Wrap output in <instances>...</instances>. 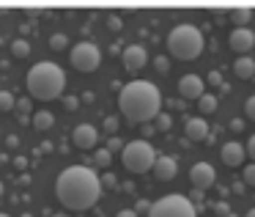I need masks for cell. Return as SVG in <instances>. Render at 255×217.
Masks as SVG:
<instances>
[{"label":"cell","mask_w":255,"mask_h":217,"mask_svg":"<svg viewBox=\"0 0 255 217\" xmlns=\"http://www.w3.org/2000/svg\"><path fill=\"white\" fill-rule=\"evenodd\" d=\"M55 195L72 212L91 209V206H96V201L102 195V179L88 165H69L58 173Z\"/></svg>","instance_id":"1"},{"label":"cell","mask_w":255,"mask_h":217,"mask_svg":"<svg viewBox=\"0 0 255 217\" xmlns=\"http://www.w3.org/2000/svg\"><path fill=\"white\" fill-rule=\"evenodd\" d=\"M118 107H121L124 118L134 124H145L159 116L162 94L151 80H132L118 91Z\"/></svg>","instance_id":"2"},{"label":"cell","mask_w":255,"mask_h":217,"mask_svg":"<svg viewBox=\"0 0 255 217\" xmlns=\"http://www.w3.org/2000/svg\"><path fill=\"white\" fill-rule=\"evenodd\" d=\"M25 83H28L30 96H36L41 102H50V99H58L63 94V88H66V74H63V69L58 63L41 61L28 72Z\"/></svg>","instance_id":"3"},{"label":"cell","mask_w":255,"mask_h":217,"mask_svg":"<svg viewBox=\"0 0 255 217\" xmlns=\"http://www.w3.org/2000/svg\"><path fill=\"white\" fill-rule=\"evenodd\" d=\"M167 50L178 61H192L203 52V33L195 25H176L167 33Z\"/></svg>","instance_id":"4"},{"label":"cell","mask_w":255,"mask_h":217,"mask_svg":"<svg viewBox=\"0 0 255 217\" xmlns=\"http://www.w3.org/2000/svg\"><path fill=\"white\" fill-rule=\"evenodd\" d=\"M121 162L129 173H148L156 162V149L148 140H129L121 151Z\"/></svg>","instance_id":"5"},{"label":"cell","mask_w":255,"mask_h":217,"mask_svg":"<svg viewBox=\"0 0 255 217\" xmlns=\"http://www.w3.org/2000/svg\"><path fill=\"white\" fill-rule=\"evenodd\" d=\"M148 217H198V209L195 204L181 193H170V195H162L159 201L151 204Z\"/></svg>","instance_id":"6"},{"label":"cell","mask_w":255,"mask_h":217,"mask_svg":"<svg viewBox=\"0 0 255 217\" xmlns=\"http://www.w3.org/2000/svg\"><path fill=\"white\" fill-rule=\"evenodd\" d=\"M69 61H72V66L77 69V72H96L102 63V50L94 44V41H80V44L72 47V52H69Z\"/></svg>","instance_id":"7"},{"label":"cell","mask_w":255,"mask_h":217,"mask_svg":"<svg viewBox=\"0 0 255 217\" xmlns=\"http://www.w3.org/2000/svg\"><path fill=\"white\" fill-rule=\"evenodd\" d=\"M189 182H192L195 190H209L211 184L217 182L214 165H209V162H195V165L189 168Z\"/></svg>","instance_id":"8"},{"label":"cell","mask_w":255,"mask_h":217,"mask_svg":"<svg viewBox=\"0 0 255 217\" xmlns=\"http://www.w3.org/2000/svg\"><path fill=\"white\" fill-rule=\"evenodd\" d=\"M121 61H124V66H127V72H140V69L148 63V52H145L143 44H129V47H124Z\"/></svg>","instance_id":"9"},{"label":"cell","mask_w":255,"mask_h":217,"mask_svg":"<svg viewBox=\"0 0 255 217\" xmlns=\"http://www.w3.org/2000/svg\"><path fill=\"white\" fill-rule=\"evenodd\" d=\"M96 140H99V129L94 127V124H77L72 132V143L77 146V149L88 151L96 146Z\"/></svg>","instance_id":"10"},{"label":"cell","mask_w":255,"mask_h":217,"mask_svg":"<svg viewBox=\"0 0 255 217\" xmlns=\"http://www.w3.org/2000/svg\"><path fill=\"white\" fill-rule=\"evenodd\" d=\"M228 44H231L233 52H239V55H247V52L255 47V33H253L250 28H233Z\"/></svg>","instance_id":"11"},{"label":"cell","mask_w":255,"mask_h":217,"mask_svg":"<svg viewBox=\"0 0 255 217\" xmlns=\"http://www.w3.org/2000/svg\"><path fill=\"white\" fill-rule=\"evenodd\" d=\"M178 94H181L184 99H200V96L206 94V80L198 77V74H184V77L178 80Z\"/></svg>","instance_id":"12"},{"label":"cell","mask_w":255,"mask_h":217,"mask_svg":"<svg viewBox=\"0 0 255 217\" xmlns=\"http://www.w3.org/2000/svg\"><path fill=\"white\" fill-rule=\"evenodd\" d=\"M220 157H222V162H225L228 168H239L244 162V157H247V149H244L242 143H236V140H228V143L222 146Z\"/></svg>","instance_id":"13"},{"label":"cell","mask_w":255,"mask_h":217,"mask_svg":"<svg viewBox=\"0 0 255 217\" xmlns=\"http://www.w3.org/2000/svg\"><path fill=\"white\" fill-rule=\"evenodd\" d=\"M154 179L156 182H170V179H176V173H178V162L173 160V157H156V162H154Z\"/></svg>","instance_id":"14"},{"label":"cell","mask_w":255,"mask_h":217,"mask_svg":"<svg viewBox=\"0 0 255 217\" xmlns=\"http://www.w3.org/2000/svg\"><path fill=\"white\" fill-rule=\"evenodd\" d=\"M184 135H187V140H206L209 138V124H206V118L195 116V118H187L184 121Z\"/></svg>","instance_id":"15"},{"label":"cell","mask_w":255,"mask_h":217,"mask_svg":"<svg viewBox=\"0 0 255 217\" xmlns=\"http://www.w3.org/2000/svg\"><path fill=\"white\" fill-rule=\"evenodd\" d=\"M233 72H236V77H242V80L255 77V58L253 55H239L236 63H233Z\"/></svg>","instance_id":"16"},{"label":"cell","mask_w":255,"mask_h":217,"mask_svg":"<svg viewBox=\"0 0 255 217\" xmlns=\"http://www.w3.org/2000/svg\"><path fill=\"white\" fill-rule=\"evenodd\" d=\"M30 124H33V129H39V132H47V129H52V124H55V116H52L50 110H36L33 118H30Z\"/></svg>","instance_id":"17"},{"label":"cell","mask_w":255,"mask_h":217,"mask_svg":"<svg viewBox=\"0 0 255 217\" xmlns=\"http://www.w3.org/2000/svg\"><path fill=\"white\" fill-rule=\"evenodd\" d=\"M228 17H231V22L236 25V28H247V22L253 19V8H247V6L231 8V11H228Z\"/></svg>","instance_id":"18"},{"label":"cell","mask_w":255,"mask_h":217,"mask_svg":"<svg viewBox=\"0 0 255 217\" xmlns=\"http://www.w3.org/2000/svg\"><path fill=\"white\" fill-rule=\"evenodd\" d=\"M217 105H220V99H217L214 94H203V96L198 99V110L203 113V116H206V113H214Z\"/></svg>","instance_id":"19"},{"label":"cell","mask_w":255,"mask_h":217,"mask_svg":"<svg viewBox=\"0 0 255 217\" xmlns=\"http://www.w3.org/2000/svg\"><path fill=\"white\" fill-rule=\"evenodd\" d=\"M11 55H14V58H28V55H30V44H28L25 39L11 41Z\"/></svg>","instance_id":"20"},{"label":"cell","mask_w":255,"mask_h":217,"mask_svg":"<svg viewBox=\"0 0 255 217\" xmlns=\"http://www.w3.org/2000/svg\"><path fill=\"white\" fill-rule=\"evenodd\" d=\"M17 107V99H14V94H8V91H0V113H8Z\"/></svg>","instance_id":"21"},{"label":"cell","mask_w":255,"mask_h":217,"mask_svg":"<svg viewBox=\"0 0 255 217\" xmlns=\"http://www.w3.org/2000/svg\"><path fill=\"white\" fill-rule=\"evenodd\" d=\"M110 162H113V154H110L107 149H99V151L94 154V165H96V168H110Z\"/></svg>","instance_id":"22"},{"label":"cell","mask_w":255,"mask_h":217,"mask_svg":"<svg viewBox=\"0 0 255 217\" xmlns=\"http://www.w3.org/2000/svg\"><path fill=\"white\" fill-rule=\"evenodd\" d=\"M242 182L247 184V187H255V162L244 165V171H242Z\"/></svg>","instance_id":"23"},{"label":"cell","mask_w":255,"mask_h":217,"mask_svg":"<svg viewBox=\"0 0 255 217\" xmlns=\"http://www.w3.org/2000/svg\"><path fill=\"white\" fill-rule=\"evenodd\" d=\"M154 121H156V129H159V132H167V129L173 127V118L167 116V113H159V116H156Z\"/></svg>","instance_id":"24"},{"label":"cell","mask_w":255,"mask_h":217,"mask_svg":"<svg viewBox=\"0 0 255 217\" xmlns=\"http://www.w3.org/2000/svg\"><path fill=\"white\" fill-rule=\"evenodd\" d=\"M66 44H69V39L63 33H52L50 36V47H52V50H66Z\"/></svg>","instance_id":"25"},{"label":"cell","mask_w":255,"mask_h":217,"mask_svg":"<svg viewBox=\"0 0 255 217\" xmlns=\"http://www.w3.org/2000/svg\"><path fill=\"white\" fill-rule=\"evenodd\" d=\"M154 66H156V72H159V74H167V72H170V61H167L165 55L154 58Z\"/></svg>","instance_id":"26"},{"label":"cell","mask_w":255,"mask_h":217,"mask_svg":"<svg viewBox=\"0 0 255 217\" xmlns=\"http://www.w3.org/2000/svg\"><path fill=\"white\" fill-rule=\"evenodd\" d=\"M244 116H247V118H253V121H255V94L250 96L247 102H244Z\"/></svg>","instance_id":"27"},{"label":"cell","mask_w":255,"mask_h":217,"mask_svg":"<svg viewBox=\"0 0 255 217\" xmlns=\"http://www.w3.org/2000/svg\"><path fill=\"white\" fill-rule=\"evenodd\" d=\"M102 190H105V187H118V179L116 176H113V173H102Z\"/></svg>","instance_id":"28"},{"label":"cell","mask_w":255,"mask_h":217,"mask_svg":"<svg viewBox=\"0 0 255 217\" xmlns=\"http://www.w3.org/2000/svg\"><path fill=\"white\" fill-rule=\"evenodd\" d=\"M134 212H137V215H148V212H151V201L140 198L137 204H134Z\"/></svg>","instance_id":"29"},{"label":"cell","mask_w":255,"mask_h":217,"mask_svg":"<svg viewBox=\"0 0 255 217\" xmlns=\"http://www.w3.org/2000/svg\"><path fill=\"white\" fill-rule=\"evenodd\" d=\"M124 146H127V143H121V138H110L107 151H110V154H113V151H124Z\"/></svg>","instance_id":"30"},{"label":"cell","mask_w":255,"mask_h":217,"mask_svg":"<svg viewBox=\"0 0 255 217\" xmlns=\"http://www.w3.org/2000/svg\"><path fill=\"white\" fill-rule=\"evenodd\" d=\"M63 105H66V110H77L80 99H77V96H63Z\"/></svg>","instance_id":"31"},{"label":"cell","mask_w":255,"mask_h":217,"mask_svg":"<svg viewBox=\"0 0 255 217\" xmlns=\"http://www.w3.org/2000/svg\"><path fill=\"white\" fill-rule=\"evenodd\" d=\"M105 129H107L110 135H113V132H118V118H113V116H110V118H105Z\"/></svg>","instance_id":"32"},{"label":"cell","mask_w":255,"mask_h":217,"mask_svg":"<svg viewBox=\"0 0 255 217\" xmlns=\"http://www.w3.org/2000/svg\"><path fill=\"white\" fill-rule=\"evenodd\" d=\"M206 83H209V85H220V88H222V74L220 72H209V80H206Z\"/></svg>","instance_id":"33"},{"label":"cell","mask_w":255,"mask_h":217,"mask_svg":"<svg viewBox=\"0 0 255 217\" xmlns=\"http://www.w3.org/2000/svg\"><path fill=\"white\" fill-rule=\"evenodd\" d=\"M107 28H110V30H121L124 22H121L118 17H110V19H107Z\"/></svg>","instance_id":"34"},{"label":"cell","mask_w":255,"mask_h":217,"mask_svg":"<svg viewBox=\"0 0 255 217\" xmlns=\"http://www.w3.org/2000/svg\"><path fill=\"white\" fill-rule=\"evenodd\" d=\"M17 110H19V116H25V113L30 110V99H19L17 102Z\"/></svg>","instance_id":"35"},{"label":"cell","mask_w":255,"mask_h":217,"mask_svg":"<svg viewBox=\"0 0 255 217\" xmlns=\"http://www.w3.org/2000/svg\"><path fill=\"white\" fill-rule=\"evenodd\" d=\"M244 149H247V154L253 157V162H255V135H253V138L247 140V146H244Z\"/></svg>","instance_id":"36"},{"label":"cell","mask_w":255,"mask_h":217,"mask_svg":"<svg viewBox=\"0 0 255 217\" xmlns=\"http://www.w3.org/2000/svg\"><path fill=\"white\" fill-rule=\"evenodd\" d=\"M116 217H140V215H137V212H134V209H121V212H118Z\"/></svg>","instance_id":"37"},{"label":"cell","mask_w":255,"mask_h":217,"mask_svg":"<svg viewBox=\"0 0 255 217\" xmlns=\"http://www.w3.org/2000/svg\"><path fill=\"white\" fill-rule=\"evenodd\" d=\"M217 215H222V217H228L231 215V209H228L225 204H217Z\"/></svg>","instance_id":"38"},{"label":"cell","mask_w":255,"mask_h":217,"mask_svg":"<svg viewBox=\"0 0 255 217\" xmlns=\"http://www.w3.org/2000/svg\"><path fill=\"white\" fill-rule=\"evenodd\" d=\"M6 146H8V149H17V146H19V140L11 135V138H6Z\"/></svg>","instance_id":"39"},{"label":"cell","mask_w":255,"mask_h":217,"mask_svg":"<svg viewBox=\"0 0 255 217\" xmlns=\"http://www.w3.org/2000/svg\"><path fill=\"white\" fill-rule=\"evenodd\" d=\"M14 165H17V168H25V165H28V160H25V157H14Z\"/></svg>","instance_id":"40"},{"label":"cell","mask_w":255,"mask_h":217,"mask_svg":"<svg viewBox=\"0 0 255 217\" xmlns=\"http://www.w3.org/2000/svg\"><path fill=\"white\" fill-rule=\"evenodd\" d=\"M231 129H233V132H239V129H242V121H239V118H236V121H231Z\"/></svg>","instance_id":"41"},{"label":"cell","mask_w":255,"mask_h":217,"mask_svg":"<svg viewBox=\"0 0 255 217\" xmlns=\"http://www.w3.org/2000/svg\"><path fill=\"white\" fill-rule=\"evenodd\" d=\"M244 217H255V206H253V209H247V215H244Z\"/></svg>","instance_id":"42"},{"label":"cell","mask_w":255,"mask_h":217,"mask_svg":"<svg viewBox=\"0 0 255 217\" xmlns=\"http://www.w3.org/2000/svg\"><path fill=\"white\" fill-rule=\"evenodd\" d=\"M50 217H69L66 212H58V215H50Z\"/></svg>","instance_id":"43"},{"label":"cell","mask_w":255,"mask_h":217,"mask_svg":"<svg viewBox=\"0 0 255 217\" xmlns=\"http://www.w3.org/2000/svg\"><path fill=\"white\" fill-rule=\"evenodd\" d=\"M3 190H6V187H3V182H0V198H3Z\"/></svg>","instance_id":"44"},{"label":"cell","mask_w":255,"mask_h":217,"mask_svg":"<svg viewBox=\"0 0 255 217\" xmlns=\"http://www.w3.org/2000/svg\"><path fill=\"white\" fill-rule=\"evenodd\" d=\"M0 217H11V215H6V212H0Z\"/></svg>","instance_id":"45"},{"label":"cell","mask_w":255,"mask_h":217,"mask_svg":"<svg viewBox=\"0 0 255 217\" xmlns=\"http://www.w3.org/2000/svg\"><path fill=\"white\" fill-rule=\"evenodd\" d=\"M228 217H239V215H233V212H231V215H228Z\"/></svg>","instance_id":"46"},{"label":"cell","mask_w":255,"mask_h":217,"mask_svg":"<svg viewBox=\"0 0 255 217\" xmlns=\"http://www.w3.org/2000/svg\"><path fill=\"white\" fill-rule=\"evenodd\" d=\"M22 217H33V215H22Z\"/></svg>","instance_id":"47"}]
</instances>
